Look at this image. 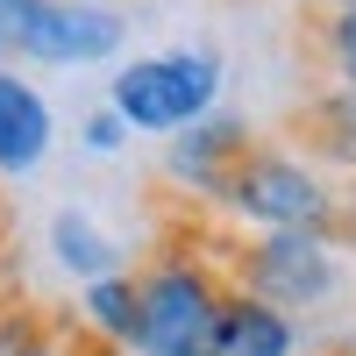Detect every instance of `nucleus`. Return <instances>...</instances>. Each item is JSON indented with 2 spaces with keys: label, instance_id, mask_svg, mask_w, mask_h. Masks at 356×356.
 Returning <instances> with one entry per match:
<instances>
[{
  "label": "nucleus",
  "instance_id": "obj_1",
  "mask_svg": "<svg viewBox=\"0 0 356 356\" xmlns=\"http://www.w3.org/2000/svg\"><path fill=\"white\" fill-rule=\"evenodd\" d=\"M221 86H228L221 50L171 43V50L129 57V65L107 79V107L129 122V136H164L171 143V136H186L193 122L221 114Z\"/></svg>",
  "mask_w": 356,
  "mask_h": 356
},
{
  "label": "nucleus",
  "instance_id": "obj_2",
  "mask_svg": "<svg viewBox=\"0 0 356 356\" xmlns=\"http://www.w3.org/2000/svg\"><path fill=\"white\" fill-rule=\"evenodd\" d=\"M221 214H235L257 235H328L335 228V193L300 150L285 143H250V157L228 171L221 186Z\"/></svg>",
  "mask_w": 356,
  "mask_h": 356
},
{
  "label": "nucleus",
  "instance_id": "obj_3",
  "mask_svg": "<svg viewBox=\"0 0 356 356\" xmlns=\"http://www.w3.org/2000/svg\"><path fill=\"white\" fill-rule=\"evenodd\" d=\"M136 356H214V328L228 307V285L200 257H164L136 278Z\"/></svg>",
  "mask_w": 356,
  "mask_h": 356
},
{
  "label": "nucleus",
  "instance_id": "obj_4",
  "mask_svg": "<svg viewBox=\"0 0 356 356\" xmlns=\"http://www.w3.org/2000/svg\"><path fill=\"white\" fill-rule=\"evenodd\" d=\"M0 29H8V57H29L43 72L100 65L129 43V22L100 0H0Z\"/></svg>",
  "mask_w": 356,
  "mask_h": 356
},
{
  "label": "nucleus",
  "instance_id": "obj_5",
  "mask_svg": "<svg viewBox=\"0 0 356 356\" xmlns=\"http://www.w3.org/2000/svg\"><path fill=\"white\" fill-rule=\"evenodd\" d=\"M335 285H342V264L328 250V235H257L235 257V292H250V300L278 307L292 321L321 300H335Z\"/></svg>",
  "mask_w": 356,
  "mask_h": 356
},
{
  "label": "nucleus",
  "instance_id": "obj_6",
  "mask_svg": "<svg viewBox=\"0 0 356 356\" xmlns=\"http://www.w3.org/2000/svg\"><path fill=\"white\" fill-rule=\"evenodd\" d=\"M250 122L243 114H207V122H193L186 136H171V150H164V178L178 193H193V200H221V186H228V171L250 157Z\"/></svg>",
  "mask_w": 356,
  "mask_h": 356
},
{
  "label": "nucleus",
  "instance_id": "obj_7",
  "mask_svg": "<svg viewBox=\"0 0 356 356\" xmlns=\"http://www.w3.org/2000/svg\"><path fill=\"white\" fill-rule=\"evenodd\" d=\"M50 150H57V107L29 72L0 65V178H36Z\"/></svg>",
  "mask_w": 356,
  "mask_h": 356
},
{
  "label": "nucleus",
  "instance_id": "obj_8",
  "mask_svg": "<svg viewBox=\"0 0 356 356\" xmlns=\"http://www.w3.org/2000/svg\"><path fill=\"white\" fill-rule=\"evenodd\" d=\"M43 250H50V264L65 278H79V285H93V278H114L122 271V250H114V235L86 214V207H57L50 214V228H43Z\"/></svg>",
  "mask_w": 356,
  "mask_h": 356
},
{
  "label": "nucleus",
  "instance_id": "obj_9",
  "mask_svg": "<svg viewBox=\"0 0 356 356\" xmlns=\"http://www.w3.org/2000/svg\"><path fill=\"white\" fill-rule=\"evenodd\" d=\"M214 356H300V321L250 300V292H228L221 328H214Z\"/></svg>",
  "mask_w": 356,
  "mask_h": 356
},
{
  "label": "nucleus",
  "instance_id": "obj_10",
  "mask_svg": "<svg viewBox=\"0 0 356 356\" xmlns=\"http://www.w3.org/2000/svg\"><path fill=\"white\" fill-rule=\"evenodd\" d=\"M136 307H143L136 271H114V278L79 285V321H86V342H93V349H129V342H136Z\"/></svg>",
  "mask_w": 356,
  "mask_h": 356
},
{
  "label": "nucleus",
  "instance_id": "obj_11",
  "mask_svg": "<svg viewBox=\"0 0 356 356\" xmlns=\"http://www.w3.org/2000/svg\"><path fill=\"white\" fill-rule=\"evenodd\" d=\"M0 356H72V342L43 307H0Z\"/></svg>",
  "mask_w": 356,
  "mask_h": 356
},
{
  "label": "nucleus",
  "instance_id": "obj_12",
  "mask_svg": "<svg viewBox=\"0 0 356 356\" xmlns=\"http://www.w3.org/2000/svg\"><path fill=\"white\" fill-rule=\"evenodd\" d=\"M314 136L335 164H356V86H342V93H328L314 107Z\"/></svg>",
  "mask_w": 356,
  "mask_h": 356
},
{
  "label": "nucleus",
  "instance_id": "obj_13",
  "mask_svg": "<svg viewBox=\"0 0 356 356\" xmlns=\"http://www.w3.org/2000/svg\"><path fill=\"white\" fill-rule=\"evenodd\" d=\"M79 143H86V157H122V150H129V122H122V114H114V107L100 100L93 114H86Z\"/></svg>",
  "mask_w": 356,
  "mask_h": 356
},
{
  "label": "nucleus",
  "instance_id": "obj_14",
  "mask_svg": "<svg viewBox=\"0 0 356 356\" xmlns=\"http://www.w3.org/2000/svg\"><path fill=\"white\" fill-rule=\"evenodd\" d=\"M321 50H328V65L342 72V86H356V8L328 15V29H321Z\"/></svg>",
  "mask_w": 356,
  "mask_h": 356
},
{
  "label": "nucleus",
  "instance_id": "obj_15",
  "mask_svg": "<svg viewBox=\"0 0 356 356\" xmlns=\"http://www.w3.org/2000/svg\"><path fill=\"white\" fill-rule=\"evenodd\" d=\"M0 65H8V29H0Z\"/></svg>",
  "mask_w": 356,
  "mask_h": 356
},
{
  "label": "nucleus",
  "instance_id": "obj_16",
  "mask_svg": "<svg viewBox=\"0 0 356 356\" xmlns=\"http://www.w3.org/2000/svg\"><path fill=\"white\" fill-rule=\"evenodd\" d=\"M328 8H335V15H342V8H356V0H328Z\"/></svg>",
  "mask_w": 356,
  "mask_h": 356
},
{
  "label": "nucleus",
  "instance_id": "obj_17",
  "mask_svg": "<svg viewBox=\"0 0 356 356\" xmlns=\"http://www.w3.org/2000/svg\"><path fill=\"white\" fill-rule=\"evenodd\" d=\"M342 356H356V349H342Z\"/></svg>",
  "mask_w": 356,
  "mask_h": 356
}]
</instances>
